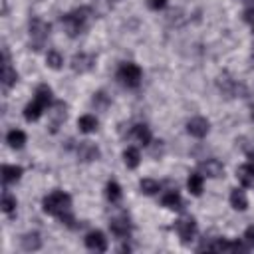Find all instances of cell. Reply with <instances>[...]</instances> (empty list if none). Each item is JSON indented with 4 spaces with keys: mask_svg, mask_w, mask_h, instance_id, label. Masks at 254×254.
Segmentation results:
<instances>
[{
    "mask_svg": "<svg viewBox=\"0 0 254 254\" xmlns=\"http://www.w3.org/2000/svg\"><path fill=\"white\" fill-rule=\"evenodd\" d=\"M202 185H204V177L200 173H192L187 181V187H189L190 194H194V196H198L202 192Z\"/></svg>",
    "mask_w": 254,
    "mask_h": 254,
    "instance_id": "18",
    "label": "cell"
},
{
    "mask_svg": "<svg viewBox=\"0 0 254 254\" xmlns=\"http://www.w3.org/2000/svg\"><path fill=\"white\" fill-rule=\"evenodd\" d=\"M85 246L89 250H95V252H105L107 250V238L103 236V232L93 230L85 236Z\"/></svg>",
    "mask_w": 254,
    "mask_h": 254,
    "instance_id": "9",
    "label": "cell"
},
{
    "mask_svg": "<svg viewBox=\"0 0 254 254\" xmlns=\"http://www.w3.org/2000/svg\"><path fill=\"white\" fill-rule=\"evenodd\" d=\"M123 159H125V165H127L129 169H135V167L139 165V161H141L139 149H135V147H127L125 153H123Z\"/></svg>",
    "mask_w": 254,
    "mask_h": 254,
    "instance_id": "23",
    "label": "cell"
},
{
    "mask_svg": "<svg viewBox=\"0 0 254 254\" xmlns=\"http://www.w3.org/2000/svg\"><path fill=\"white\" fill-rule=\"evenodd\" d=\"M44 212L58 216L64 224L67 226H75L73 224V214H71V198L67 192L64 190H54L48 196H44Z\"/></svg>",
    "mask_w": 254,
    "mask_h": 254,
    "instance_id": "1",
    "label": "cell"
},
{
    "mask_svg": "<svg viewBox=\"0 0 254 254\" xmlns=\"http://www.w3.org/2000/svg\"><path fill=\"white\" fill-rule=\"evenodd\" d=\"M44 109H48L40 99H36L34 97V101L32 103H28L26 105V109H24V119L26 121H38L40 119V115L44 113Z\"/></svg>",
    "mask_w": 254,
    "mask_h": 254,
    "instance_id": "13",
    "label": "cell"
},
{
    "mask_svg": "<svg viewBox=\"0 0 254 254\" xmlns=\"http://www.w3.org/2000/svg\"><path fill=\"white\" fill-rule=\"evenodd\" d=\"M236 177H238V181H240L244 187H252V185H254V165H252V163L240 165L238 171H236Z\"/></svg>",
    "mask_w": 254,
    "mask_h": 254,
    "instance_id": "15",
    "label": "cell"
},
{
    "mask_svg": "<svg viewBox=\"0 0 254 254\" xmlns=\"http://www.w3.org/2000/svg\"><path fill=\"white\" fill-rule=\"evenodd\" d=\"M250 163H252V165H254V151H252V153H250Z\"/></svg>",
    "mask_w": 254,
    "mask_h": 254,
    "instance_id": "32",
    "label": "cell"
},
{
    "mask_svg": "<svg viewBox=\"0 0 254 254\" xmlns=\"http://www.w3.org/2000/svg\"><path fill=\"white\" fill-rule=\"evenodd\" d=\"M20 177H22V167H16V165H4L2 167V181L6 185L8 183H16Z\"/></svg>",
    "mask_w": 254,
    "mask_h": 254,
    "instance_id": "17",
    "label": "cell"
},
{
    "mask_svg": "<svg viewBox=\"0 0 254 254\" xmlns=\"http://www.w3.org/2000/svg\"><path fill=\"white\" fill-rule=\"evenodd\" d=\"M175 228H177V234L181 236V240H183L185 244L190 242V240L194 238V234H196V222H194L192 216H183V218H179V220L175 222Z\"/></svg>",
    "mask_w": 254,
    "mask_h": 254,
    "instance_id": "5",
    "label": "cell"
},
{
    "mask_svg": "<svg viewBox=\"0 0 254 254\" xmlns=\"http://www.w3.org/2000/svg\"><path fill=\"white\" fill-rule=\"evenodd\" d=\"M77 157H79V161H85V163L95 161V159L99 157V149H97V145H93L91 141H81V143L77 145Z\"/></svg>",
    "mask_w": 254,
    "mask_h": 254,
    "instance_id": "10",
    "label": "cell"
},
{
    "mask_svg": "<svg viewBox=\"0 0 254 254\" xmlns=\"http://www.w3.org/2000/svg\"><path fill=\"white\" fill-rule=\"evenodd\" d=\"M161 202H163V206H167V208H173V210L183 206V200H181V196H179V192H177V190H171V192L163 194Z\"/></svg>",
    "mask_w": 254,
    "mask_h": 254,
    "instance_id": "22",
    "label": "cell"
},
{
    "mask_svg": "<svg viewBox=\"0 0 254 254\" xmlns=\"http://www.w3.org/2000/svg\"><path fill=\"white\" fill-rule=\"evenodd\" d=\"M48 36H50V24L44 22L42 18H32L30 20V40H32L34 50H40L46 44Z\"/></svg>",
    "mask_w": 254,
    "mask_h": 254,
    "instance_id": "3",
    "label": "cell"
},
{
    "mask_svg": "<svg viewBox=\"0 0 254 254\" xmlns=\"http://www.w3.org/2000/svg\"><path fill=\"white\" fill-rule=\"evenodd\" d=\"M230 204H232V208H236V210H246V206H248V198H246L244 190L234 189V190L230 192Z\"/></svg>",
    "mask_w": 254,
    "mask_h": 254,
    "instance_id": "19",
    "label": "cell"
},
{
    "mask_svg": "<svg viewBox=\"0 0 254 254\" xmlns=\"http://www.w3.org/2000/svg\"><path fill=\"white\" fill-rule=\"evenodd\" d=\"M16 81H18V73H16V69L10 65V60H8V50L4 48V64H2V85H4V89H8V87H12Z\"/></svg>",
    "mask_w": 254,
    "mask_h": 254,
    "instance_id": "8",
    "label": "cell"
},
{
    "mask_svg": "<svg viewBox=\"0 0 254 254\" xmlns=\"http://www.w3.org/2000/svg\"><path fill=\"white\" fill-rule=\"evenodd\" d=\"M244 242H246L248 246H254V224L246 228V232H244Z\"/></svg>",
    "mask_w": 254,
    "mask_h": 254,
    "instance_id": "30",
    "label": "cell"
},
{
    "mask_svg": "<svg viewBox=\"0 0 254 254\" xmlns=\"http://www.w3.org/2000/svg\"><path fill=\"white\" fill-rule=\"evenodd\" d=\"M93 65H95V56L93 54L79 52L71 58V69L77 71V73H85V71L93 69Z\"/></svg>",
    "mask_w": 254,
    "mask_h": 254,
    "instance_id": "6",
    "label": "cell"
},
{
    "mask_svg": "<svg viewBox=\"0 0 254 254\" xmlns=\"http://www.w3.org/2000/svg\"><path fill=\"white\" fill-rule=\"evenodd\" d=\"M117 79L125 85V87H137L141 83V67L127 62V64H121L119 69H117Z\"/></svg>",
    "mask_w": 254,
    "mask_h": 254,
    "instance_id": "4",
    "label": "cell"
},
{
    "mask_svg": "<svg viewBox=\"0 0 254 254\" xmlns=\"http://www.w3.org/2000/svg\"><path fill=\"white\" fill-rule=\"evenodd\" d=\"M107 103H109V99H107V95H105L103 91L95 93V97H93V105H95V107H105Z\"/></svg>",
    "mask_w": 254,
    "mask_h": 254,
    "instance_id": "29",
    "label": "cell"
},
{
    "mask_svg": "<svg viewBox=\"0 0 254 254\" xmlns=\"http://www.w3.org/2000/svg\"><path fill=\"white\" fill-rule=\"evenodd\" d=\"M105 194L111 202H119L121 200V187L115 183V181H109L107 187H105Z\"/></svg>",
    "mask_w": 254,
    "mask_h": 254,
    "instance_id": "26",
    "label": "cell"
},
{
    "mask_svg": "<svg viewBox=\"0 0 254 254\" xmlns=\"http://www.w3.org/2000/svg\"><path fill=\"white\" fill-rule=\"evenodd\" d=\"M77 127L83 133H93L97 129V119L93 115H81L79 121H77Z\"/></svg>",
    "mask_w": 254,
    "mask_h": 254,
    "instance_id": "21",
    "label": "cell"
},
{
    "mask_svg": "<svg viewBox=\"0 0 254 254\" xmlns=\"http://www.w3.org/2000/svg\"><path fill=\"white\" fill-rule=\"evenodd\" d=\"M42 246V240H40V234L38 232H28L22 236V248L32 252V250H38Z\"/></svg>",
    "mask_w": 254,
    "mask_h": 254,
    "instance_id": "20",
    "label": "cell"
},
{
    "mask_svg": "<svg viewBox=\"0 0 254 254\" xmlns=\"http://www.w3.org/2000/svg\"><path fill=\"white\" fill-rule=\"evenodd\" d=\"M50 129H52V133H56L58 131V127L64 123V119H65V105L62 103V101H58L56 105H54V109L50 111Z\"/></svg>",
    "mask_w": 254,
    "mask_h": 254,
    "instance_id": "12",
    "label": "cell"
},
{
    "mask_svg": "<svg viewBox=\"0 0 254 254\" xmlns=\"http://www.w3.org/2000/svg\"><path fill=\"white\" fill-rule=\"evenodd\" d=\"M252 117H254V113H252Z\"/></svg>",
    "mask_w": 254,
    "mask_h": 254,
    "instance_id": "35",
    "label": "cell"
},
{
    "mask_svg": "<svg viewBox=\"0 0 254 254\" xmlns=\"http://www.w3.org/2000/svg\"><path fill=\"white\" fill-rule=\"evenodd\" d=\"M149 6H151L153 10H161V8L167 6V0H149Z\"/></svg>",
    "mask_w": 254,
    "mask_h": 254,
    "instance_id": "31",
    "label": "cell"
},
{
    "mask_svg": "<svg viewBox=\"0 0 254 254\" xmlns=\"http://www.w3.org/2000/svg\"><path fill=\"white\" fill-rule=\"evenodd\" d=\"M252 32H254V22H252Z\"/></svg>",
    "mask_w": 254,
    "mask_h": 254,
    "instance_id": "34",
    "label": "cell"
},
{
    "mask_svg": "<svg viewBox=\"0 0 254 254\" xmlns=\"http://www.w3.org/2000/svg\"><path fill=\"white\" fill-rule=\"evenodd\" d=\"M109 228H111V232H113L117 238H127V236L131 234V222H129L127 214L113 216L111 222H109Z\"/></svg>",
    "mask_w": 254,
    "mask_h": 254,
    "instance_id": "7",
    "label": "cell"
},
{
    "mask_svg": "<svg viewBox=\"0 0 254 254\" xmlns=\"http://www.w3.org/2000/svg\"><path fill=\"white\" fill-rule=\"evenodd\" d=\"M6 143H8L12 149H22L24 143H26V133L20 131V129H12V131L6 135Z\"/></svg>",
    "mask_w": 254,
    "mask_h": 254,
    "instance_id": "16",
    "label": "cell"
},
{
    "mask_svg": "<svg viewBox=\"0 0 254 254\" xmlns=\"http://www.w3.org/2000/svg\"><path fill=\"white\" fill-rule=\"evenodd\" d=\"M246 2H248V4H250V8H252V6H254V0H246Z\"/></svg>",
    "mask_w": 254,
    "mask_h": 254,
    "instance_id": "33",
    "label": "cell"
},
{
    "mask_svg": "<svg viewBox=\"0 0 254 254\" xmlns=\"http://www.w3.org/2000/svg\"><path fill=\"white\" fill-rule=\"evenodd\" d=\"M198 169H200L206 177H220L222 171H224V167H222V163H220L218 159H206V161H202V163L198 165Z\"/></svg>",
    "mask_w": 254,
    "mask_h": 254,
    "instance_id": "14",
    "label": "cell"
},
{
    "mask_svg": "<svg viewBox=\"0 0 254 254\" xmlns=\"http://www.w3.org/2000/svg\"><path fill=\"white\" fill-rule=\"evenodd\" d=\"M14 208H16V198H14L10 192H4V194H2V210H4L6 214H12Z\"/></svg>",
    "mask_w": 254,
    "mask_h": 254,
    "instance_id": "28",
    "label": "cell"
},
{
    "mask_svg": "<svg viewBox=\"0 0 254 254\" xmlns=\"http://www.w3.org/2000/svg\"><path fill=\"white\" fill-rule=\"evenodd\" d=\"M139 189H141L143 194H157L161 190V185L157 181H153V179H143L139 183Z\"/></svg>",
    "mask_w": 254,
    "mask_h": 254,
    "instance_id": "24",
    "label": "cell"
},
{
    "mask_svg": "<svg viewBox=\"0 0 254 254\" xmlns=\"http://www.w3.org/2000/svg\"><path fill=\"white\" fill-rule=\"evenodd\" d=\"M91 18V10L87 6H81V8H75L71 12H67L65 16H62V26L65 28L67 36L75 38L77 34H81L85 28H87V22Z\"/></svg>",
    "mask_w": 254,
    "mask_h": 254,
    "instance_id": "2",
    "label": "cell"
},
{
    "mask_svg": "<svg viewBox=\"0 0 254 254\" xmlns=\"http://www.w3.org/2000/svg\"><path fill=\"white\" fill-rule=\"evenodd\" d=\"M187 131H189L192 137L200 139V137H204V135L208 133V121H206L204 117H192V119L187 123Z\"/></svg>",
    "mask_w": 254,
    "mask_h": 254,
    "instance_id": "11",
    "label": "cell"
},
{
    "mask_svg": "<svg viewBox=\"0 0 254 254\" xmlns=\"http://www.w3.org/2000/svg\"><path fill=\"white\" fill-rule=\"evenodd\" d=\"M46 64H48L52 69H60L62 64H64V58H62V54H60L58 50H50V52L46 54Z\"/></svg>",
    "mask_w": 254,
    "mask_h": 254,
    "instance_id": "25",
    "label": "cell"
},
{
    "mask_svg": "<svg viewBox=\"0 0 254 254\" xmlns=\"http://www.w3.org/2000/svg\"><path fill=\"white\" fill-rule=\"evenodd\" d=\"M133 135L143 143V145H149L151 143V131L147 125H135L133 127Z\"/></svg>",
    "mask_w": 254,
    "mask_h": 254,
    "instance_id": "27",
    "label": "cell"
}]
</instances>
